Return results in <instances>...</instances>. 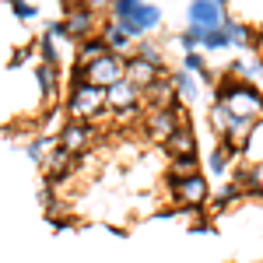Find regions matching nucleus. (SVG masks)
Returning a JSON list of instances; mask_svg holds the SVG:
<instances>
[{"instance_id":"1","label":"nucleus","mask_w":263,"mask_h":263,"mask_svg":"<svg viewBox=\"0 0 263 263\" xmlns=\"http://www.w3.org/2000/svg\"><path fill=\"white\" fill-rule=\"evenodd\" d=\"M214 102H224V105H228L235 116H242V120H263L260 84L239 81L232 70H224V78L214 84Z\"/></svg>"},{"instance_id":"2","label":"nucleus","mask_w":263,"mask_h":263,"mask_svg":"<svg viewBox=\"0 0 263 263\" xmlns=\"http://www.w3.org/2000/svg\"><path fill=\"white\" fill-rule=\"evenodd\" d=\"M105 109H109L105 88H99V84H91V81H70V91H67V99H63L67 120L91 123V120H99Z\"/></svg>"},{"instance_id":"3","label":"nucleus","mask_w":263,"mask_h":263,"mask_svg":"<svg viewBox=\"0 0 263 263\" xmlns=\"http://www.w3.org/2000/svg\"><path fill=\"white\" fill-rule=\"evenodd\" d=\"M190 123V116H186V105H172V109H155V112H147L144 116V137L151 144H168V137L179 130V126H186Z\"/></svg>"},{"instance_id":"4","label":"nucleus","mask_w":263,"mask_h":263,"mask_svg":"<svg viewBox=\"0 0 263 263\" xmlns=\"http://www.w3.org/2000/svg\"><path fill=\"white\" fill-rule=\"evenodd\" d=\"M172 190V203L182 211H203V203L211 200V182L200 176H190V179H165Z\"/></svg>"},{"instance_id":"5","label":"nucleus","mask_w":263,"mask_h":263,"mask_svg":"<svg viewBox=\"0 0 263 263\" xmlns=\"http://www.w3.org/2000/svg\"><path fill=\"white\" fill-rule=\"evenodd\" d=\"M224 18H228V11L221 0H190V7H186V28H193L197 35L207 28H221Z\"/></svg>"},{"instance_id":"6","label":"nucleus","mask_w":263,"mask_h":263,"mask_svg":"<svg viewBox=\"0 0 263 263\" xmlns=\"http://www.w3.org/2000/svg\"><path fill=\"white\" fill-rule=\"evenodd\" d=\"M123 78H126V57H120V53H105V57L95 60L88 67V74H84V81L99 84V88H112V84L123 81Z\"/></svg>"},{"instance_id":"7","label":"nucleus","mask_w":263,"mask_h":263,"mask_svg":"<svg viewBox=\"0 0 263 263\" xmlns=\"http://www.w3.org/2000/svg\"><path fill=\"white\" fill-rule=\"evenodd\" d=\"M105 95H109V112H116V116L141 112V105H144V91L134 81H126V78L116 81L112 88H105Z\"/></svg>"},{"instance_id":"8","label":"nucleus","mask_w":263,"mask_h":263,"mask_svg":"<svg viewBox=\"0 0 263 263\" xmlns=\"http://www.w3.org/2000/svg\"><path fill=\"white\" fill-rule=\"evenodd\" d=\"M67 32H70V42L78 46L81 39H91V35H99V14H95V7H67Z\"/></svg>"},{"instance_id":"9","label":"nucleus","mask_w":263,"mask_h":263,"mask_svg":"<svg viewBox=\"0 0 263 263\" xmlns=\"http://www.w3.org/2000/svg\"><path fill=\"white\" fill-rule=\"evenodd\" d=\"M57 141H60V147L74 151V155H88V147L95 141V126L81 120H67L60 126V134H57Z\"/></svg>"},{"instance_id":"10","label":"nucleus","mask_w":263,"mask_h":263,"mask_svg":"<svg viewBox=\"0 0 263 263\" xmlns=\"http://www.w3.org/2000/svg\"><path fill=\"white\" fill-rule=\"evenodd\" d=\"M105 53H109V46H105V39H102V35L81 39L78 46H74V78H70V81H84L88 67H91L95 60H102Z\"/></svg>"},{"instance_id":"11","label":"nucleus","mask_w":263,"mask_h":263,"mask_svg":"<svg viewBox=\"0 0 263 263\" xmlns=\"http://www.w3.org/2000/svg\"><path fill=\"white\" fill-rule=\"evenodd\" d=\"M144 105H147V112L182 105V102H179V91H176V81H172V74H165V78H158L151 88H144Z\"/></svg>"},{"instance_id":"12","label":"nucleus","mask_w":263,"mask_h":263,"mask_svg":"<svg viewBox=\"0 0 263 263\" xmlns=\"http://www.w3.org/2000/svg\"><path fill=\"white\" fill-rule=\"evenodd\" d=\"M120 25L130 32V35H134V39H141V35L155 32V28L162 25V11H158V4H147V0H144L141 7H137V11H134L126 21H120Z\"/></svg>"},{"instance_id":"13","label":"nucleus","mask_w":263,"mask_h":263,"mask_svg":"<svg viewBox=\"0 0 263 263\" xmlns=\"http://www.w3.org/2000/svg\"><path fill=\"white\" fill-rule=\"evenodd\" d=\"M168 70H165V63L158 67V63L144 60V57H126V81H134L137 88H151V84L158 81V78H165Z\"/></svg>"},{"instance_id":"14","label":"nucleus","mask_w":263,"mask_h":263,"mask_svg":"<svg viewBox=\"0 0 263 263\" xmlns=\"http://www.w3.org/2000/svg\"><path fill=\"white\" fill-rule=\"evenodd\" d=\"M81 162V155H74V151H67V147H57L53 155H49V162L42 165V172H46V179L53 182V186H60L63 179H70V172L78 168Z\"/></svg>"},{"instance_id":"15","label":"nucleus","mask_w":263,"mask_h":263,"mask_svg":"<svg viewBox=\"0 0 263 263\" xmlns=\"http://www.w3.org/2000/svg\"><path fill=\"white\" fill-rule=\"evenodd\" d=\"M35 84H39V91H42V112H53L57 109V95H60L57 63H39L35 67Z\"/></svg>"},{"instance_id":"16","label":"nucleus","mask_w":263,"mask_h":263,"mask_svg":"<svg viewBox=\"0 0 263 263\" xmlns=\"http://www.w3.org/2000/svg\"><path fill=\"white\" fill-rule=\"evenodd\" d=\"M102 39H105V46H109V53H120V57H134V49H137V39L123 28L120 21H105L102 25V32H99Z\"/></svg>"},{"instance_id":"17","label":"nucleus","mask_w":263,"mask_h":263,"mask_svg":"<svg viewBox=\"0 0 263 263\" xmlns=\"http://www.w3.org/2000/svg\"><path fill=\"white\" fill-rule=\"evenodd\" d=\"M168 158H182V155H200L197 151V134H193V126L186 123V126H179L172 137H168V144L162 147Z\"/></svg>"},{"instance_id":"18","label":"nucleus","mask_w":263,"mask_h":263,"mask_svg":"<svg viewBox=\"0 0 263 263\" xmlns=\"http://www.w3.org/2000/svg\"><path fill=\"white\" fill-rule=\"evenodd\" d=\"M232 123H235V112H232L224 102H211V109H207V126H211V134H214L218 141L228 137Z\"/></svg>"},{"instance_id":"19","label":"nucleus","mask_w":263,"mask_h":263,"mask_svg":"<svg viewBox=\"0 0 263 263\" xmlns=\"http://www.w3.org/2000/svg\"><path fill=\"white\" fill-rule=\"evenodd\" d=\"M172 81H176V91H179V102L182 105H193V102L200 99V81H197V74H190V70H172Z\"/></svg>"},{"instance_id":"20","label":"nucleus","mask_w":263,"mask_h":263,"mask_svg":"<svg viewBox=\"0 0 263 263\" xmlns=\"http://www.w3.org/2000/svg\"><path fill=\"white\" fill-rule=\"evenodd\" d=\"M228 70L246 84H260L263 81V57H249V60H235L228 63Z\"/></svg>"},{"instance_id":"21","label":"nucleus","mask_w":263,"mask_h":263,"mask_svg":"<svg viewBox=\"0 0 263 263\" xmlns=\"http://www.w3.org/2000/svg\"><path fill=\"white\" fill-rule=\"evenodd\" d=\"M57 147H60V141H57L53 134H42V137H35V141H28V162L42 168V165L49 162V155H53Z\"/></svg>"},{"instance_id":"22","label":"nucleus","mask_w":263,"mask_h":263,"mask_svg":"<svg viewBox=\"0 0 263 263\" xmlns=\"http://www.w3.org/2000/svg\"><path fill=\"white\" fill-rule=\"evenodd\" d=\"M190 176H200V155L168 158V176L165 179H190Z\"/></svg>"},{"instance_id":"23","label":"nucleus","mask_w":263,"mask_h":263,"mask_svg":"<svg viewBox=\"0 0 263 263\" xmlns=\"http://www.w3.org/2000/svg\"><path fill=\"white\" fill-rule=\"evenodd\" d=\"M256 123H260V120H242V116H235V123H232V130H228V137H224V144H232V147H239V151H246V144H249V137H253Z\"/></svg>"},{"instance_id":"24","label":"nucleus","mask_w":263,"mask_h":263,"mask_svg":"<svg viewBox=\"0 0 263 263\" xmlns=\"http://www.w3.org/2000/svg\"><path fill=\"white\" fill-rule=\"evenodd\" d=\"M182 70L197 74V78H200V81H207V84H218V78H214V70L207 67V60H203L200 49H193V53H182Z\"/></svg>"},{"instance_id":"25","label":"nucleus","mask_w":263,"mask_h":263,"mask_svg":"<svg viewBox=\"0 0 263 263\" xmlns=\"http://www.w3.org/2000/svg\"><path fill=\"white\" fill-rule=\"evenodd\" d=\"M224 32H228V39H232V46H235V49H246V46L253 42V39H249V35H256V32H253V28H249L246 21L232 18V14L224 18Z\"/></svg>"},{"instance_id":"26","label":"nucleus","mask_w":263,"mask_h":263,"mask_svg":"<svg viewBox=\"0 0 263 263\" xmlns=\"http://www.w3.org/2000/svg\"><path fill=\"white\" fill-rule=\"evenodd\" d=\"M232 179L242 186V193H263V182H260V172H256V165H239Z\"/></svg>"},{"instance_id":"27","label":"nucleus","mask_w":263,"mask_h":263,"mask_svg":"<svg viewBox=\"0 0 263 263\" xmlns=\"http://www.w3.org/2000/svg\"><path fill=\"white\" fill-rule=\"evenodd\" d=\"M232 46V39H228V32L221 28H207V32H200V49L203 53H218V49H228Z\"/></svg>"},{"instance_id":"28","label":"nucleus","mask_w":263,"mask_h":263,"mask_svg":"<svg viewBox=\"0 0 263 263\" xmlns=\"http://www.w3.org/2000/svg\"><path fill=\"white\" fill-rule=\"evenodd\" d=\"M242 197H246V193H242V186L232 179V182H224L221 190H218V193L211 197V203H214V211H224V207H232V203H235V200H242Z\"/></svg>"},{"instance_id":"29","label":"nucleus","mask_w":263,"mask_h":263,"mask_svg":"<svg viewBox=\"0 0 263 263\" xmlns=\"http://www.w3.org/2000/svg\"><path fill=\"white\" fill-rule=\"evenodd\" d=\"M134 57H144V60H151V63H158L162 67V46L155 39H137V49H134Z\"/></svg>"},{"instance_id":"30","label":"nucleus","mask_w":263,"mask_h":263,"mask_svg":"<svg viewBox=\"0 0 263 263\" xmlns=\"http://www.w3.org/2000/svg\"><path fill=\"white\" fill-rule=\"evenodd\" d=\"M35 49L42 53V63H57L60 67V53H57V39L49 35V32H42L39 42H35Z\"/></svg>"},{"instance_id":"31","label":"nucleus","mask_w":263,"mask_h":263,"mask_svg":"<svg viewBox=\"0 0 263 263\" xmlns=\"http://www.w3.org/2000/svg\"><path fill=\"white\" fill-rule=\"evenodd\" d=\"M141 4H144V0H112V4H109V18H112V21H126Z\"/></svg>"},{"instance_id":"32","label":"nucleus","mask_w":263,"mask_h":263,"mask_svg":"<svg viewBox=\"0 0 263 263\" xmlns=\"http://www.w3.org/2000/svg\"><path fill=\"white\" fill-rule=\"evenodd\" d=\"M176 42H179L182 53H193V49H200V35H197L193 28H182L179 35H176Z\"/></svg>"},{"instance_id":"33","label":"nucleus","mask_w":263,"mask_h":263,"mask_svg":"<svg viewBox=\"0 0 263 263\" xmlns=\"http://www.w3.org/2000/svg\"><path fill=\"white\" fill-rule=\"evenodd\" d=\"M7 7L14 11V18H21V21H32L35 18V7L28 4V0H7Z\"/></svg>"},{"instance_id":"34","label":"nucleus","mask_w":263,"mask_h":263,"mask_svg":"<svg viewBox=\"0 0 263 263\" xmlns=\"http://www.w3.org/2000/svg\"><path fill=\"white\" fill-rule=\"evenodd\" d=\"M46 32H49L53 39H67V42H70V32H67V21H46Z\"/></svg>"},{"instance_id":"35","label":"nucleus","mask_w":263,"mask_h":263,"mask_svg":"<svg viewBox=\"0 0 263 263\" xmlns=\"http://www.w3.org/2000/svg\"><path fill=\"white\" fill-rule=\"evenodd\" d=\"M28 53H32V49H18V53L11 57V67H21V63L28 60Z\"/></svg>"},{"instance_id":"36","label":"nucleus","mask_w":263,"mask_h":263,"mask_svg":"<svg viewBox=\"0 0 263 263\" xmlns=\"http://www.w3.org/2000/svg\"><path fill=\"white\" fill-rule=\"evenodd\" d=\"M253 46H256V57H263V28H256V35H253Z\"/></svg>"},{"instance_id":"37","label":"nucleus","mask_w":263,"mask_h":263,"mask_svg":"<svg viewBox=\"0 0 263 263\" xmlns=\"http://www.w3.org/2000/svg\"><path fill=\"white\" fill-rule=\"evenodd\" d=\"M221 4H228V0H221Z\"/></svg>"}]
</instances>
